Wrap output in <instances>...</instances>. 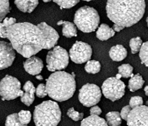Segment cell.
Listing matches in <instances>:
<instances>
[{
	"instance_id": "obj_1",
	"label": "cell",
	"mask_w": 148,
	"mask_h": 126,
	"mask_svg": "<svg viewBox=\"0 0 148 126\" xmlns=\"http://www.w3.org/2000/svg\"><path fill=\"white\" fill-rule=\"evenodd\" d=\"M7 38L14 49L24 57L29 58L41 50L53 48L58 43L59 35L45 22L38 25L22 22L8 28Z\"/></svg>"
},
{
	"instance_id": "obj_2",
	"label": "cell",
	"mask_w": 148,
	"mask_h": 126,
	"mask_svg": "<svg viewBox=\"0 0 148 126\" xmlns=\"http://www.w3.org/2000/svg\"><path fill=\"white\" fill-rule=\"evenodd\" d=\"M145 0H108L106 12L114 24L132 27L140 21L145 12Z\"/></svg>"
},
{
	"instance_id": "obj_3",
	"label": "cell",
	"mask_w": 148,
	"mask_h": 126,
	"mask_svg": "<svg viewBox=\"0 0 148 126\" xmlns=\"http://www.w3.org/2000/svg\"><path fill=\"white\" fill-rule=\"evenodd\" d=\"M46 91L52 99L62 102L73 95L76 90L75 74L64 71L56 72L46 79Z\"/></svg>"
},
{
	"instance_id": "obj_4",
	"label": "cell",
	"mask_w": 148,
	"mask_h": 126,
	"mask_svg": "<svg viewBox=\"0 0 148 126\" xmlns=\"http://www.w3.org/2000/svg\"><path fill=\"white\" fill-rule=\"evenodd\" d=\"M61 119V111L58 103L46 100L35 106L34 121L36 126H57Z\"/></svg>"
},
{
	"instance_id": "obj_5",
	"label": "cell",
	"mask_w": 148,
	"mask_h": 126,
	"mask_svg": "<svg viewBox=\"0 0 148 126\" xmlns=\"http://www.w3.org/2000/svg\"><path fill=\"white\" fill-rule=\"evenodd\" d=\"M73 21L80 31L84 33H91L95 31L98 27L100 17L95 9L85 6L76 11Z\"/></svg>"
},
{
	"instance_id": "obj_6",
	"label": "cell",
	"mask_w": 148,
	"mask_h": 126,
	"mask_svg": "<svg viewBox=\"0 0 148 126\" xmlns=\"http://www.w3.org/2000/svg\"><path fill=\"white\" fill-rule=\"evenodd\" d=\"M69 55L67 51L59 46H54L46 56V68L49 72H59L69 65Z\"/></svg>"
},
{
	"instance_id": "obj_7",
	"label": "cell",
	"mask_w": 148,
	"mask_h": 126,
	"mask_svg": "<svg viewBox=\"0 0 148 126\" xmlns=\"http://www.w3.org/2000/svg\"><path fill=\"white\" fill-rule=\"evenodd\" d=\"M21 84L12 76L6 75L0 81V96L3 100H11L21 97L24 91L21 90Z\"/></svg>"
},
{
	"instance_id": "obj_8",
	"label": "cell",
	"mask_w": 148,
	"mask_h": 126,
	"mask_svg": "<svg viewBox=\"0 0 148 126\" xmlns=\"http://www.w3.org/2000/svg\"><path fill=\"white\" fill-rule=\"evenodd\" d=\"M125 84L120 79L110 77L102 85V92L106 99L115 101L122 98L125 92Z\"/></svg>"
},
{
	"instance_id": "obj_9",
	"label": "cell",
	"mask_w": 148,
	"mask_h": 126,
	"mask_svg": "<svg viewBox=\"0 0 148 126\" xmlns=\"http://www.w3.org/2000/svg\"><path fill=\"white\" fill-rule=\"evenodd\" d=\"M100 88L94 84L88 83L80 89L78 100L86 107H92L98 104L101 99Z\"/></svg>"
},
{
	"instance_id": "obj_10",
	"label": "cell",
	"mask_w": 148,
	"mask_h": 126,
	"mask_svg": "<svg viewBox=\"0 0 148 126\" xmlns=\"http://www.w3.org/2000/svg\"><path fill=\"white\" fill-rule=\"evenodd\" d=\"M92 55V48L88 44L77 41L69 50V56L72 62L77 64L87 62Z\"/></svg>"
},
{
	"instance_id": "obj_11",
	"label": "cell",
	"mask_w": 148,
	"mask_h": 126,
	"mask_svg": "<svg viewBox=\"0 0 148 126\" xmlns=\"http://www.w3.org/2000/svg\"><path fill=\"white\" fill-rule=\"evenodd\" d=\"M127 121L128 126H148V106L141 105L132 109Z\"/></svg>"
},
{
	"instance_id": "obj_12",
	"label": "cell",
	"mask_w": 148,
	"mask_h": 126,
	"mask_svg": "<svg viewBox=\"0 0 148 126\" xmlns=\"http://www.w3.org/2000/svg\"><path fill=\"white\" fill-rule=\"evenodd\" d=\"M15 58V50L11 44L0 40V70L11 66Z\"/></svg>"
},
{
	"instance_id": "obj_13",
	"label": "cell",
	"mask_w": 148,
	"mask_h": 126,
	"mask_svg": "<svg viewBox=\"0 0 148 126\" xmlns=\"http://www.w3.org/2000/svg\"><path fill=\"white\" fill-rule=\"evenodd\" d=\"M43 67L42 60L36 56H32L27 58L25 61L24 62V68L25 72L33 76L40 74Z\"/></svg>"
},
{
	"instance_id": "obj_14",
	"label": "cell",
	"mask_w": 148,
	"mask_h": 126,
	"mask_svg": "<svg viewBox=\"0 0 148 126\" xmlns=\"http://www.w3.org/2000/svg\"><path fill=\"white\" fill-rule=\"evenodd\" d=\"M36 88L31 81H27L23 86L24 94L21 97V100L26 106H29L35 100V93Z\"/></svg>"
},
{
	"instance_id": "obj_15",
	"label": "cell",
	"mask_w": 148,
	"mask_h": 126,
	"mask_svg": "<svg viewBox=\"0 0 148 126\" xmlns=\"http://www.w3.org/2000/svg\"><path fill=\"white\" fill-rule=\"evenodd\" d=\"M17 7L23 12L31 13L38 4V0H15Z\"/></svg>"
},
{
	"instance_id": "obj_16",
	"label": "cell",
	"mask_w": 148,
	"mask_h": 126,
	"mask_svg": "<svg viewBox=\"0 0 148 126\" xmlns=\"http://www.w3.org/2000/svg\"><path fill=\"white\" fill-rule=\"evenodd\" d=\"M110 59L115 62H120L127 56V50L122 45L117 44L110 48L109 50Z\"/></svg>"
},
{
	"instance_id": "obj_17",
	"label": "cell",
	"mask_w": 148,
	"mask_h": 126,
	"mask_svg": "<svg viewBox=\"0 0 148 126\" xmlns=\"http://www.w3.org/2000/svg\"><path fill=\"white\" fill-rule=\"evenodd\" d=\"M57 24L62 25V35L66 38H71L77 36V30L75 25L68 21H59Z\"/></svg>"
},
{
	"instance_id": "obj_18",
	"label": "cell",
	"mask_w": 148,
	"mask_h": 126,
	"mask_svg": "<svg viewBox=\"0 0 148 126\" xmlns=\"http://www.w3.org/2000/svg\"><path fill=\"white\" fill-rule=\"evenodd\" d=\"M115 35V31L106 24H101L96 31V37L101 41H106Z\"/></svg>"
},
{
	"instance_id": "obj_19",
	"label": "cell",
	"mask_w": 148,
	"mask_h": 126,
	"mask_svg": "<svg viewBox=\"0 0 148 126\" xmlns=\"http://www.w3.org/2000/svg\"><path fill=\"white\" fill-rule=\"evenodd\" d=\"M80 126H109L106 121L99 116L91 115L83 119Z\"/></svg>"
},
{
	"instance_id": "obj_20",
	"label": "cell",
	"mask_w": 148,
	"mask_h": 126,
	"mask_svg": "<svg viewBox=\"0 0 148 126\" xmlns=\"http://www.w3.org/2000/svg\"><path fill=\"white\" fill-rule=\"evenodd\" d=\"M145 81L140 74L133 75L130 79L128 82V89L131 92H135L141 89L144 85Z\"/></svg>"
},
{
	"instance_id": "obj_21",
	"label": "cell",
	"mask_w": 148,
	"mask_h": 126,
	"mask_svg": "<svg viewBox=\"0 0 148 126\" xmlns=\"http://www.w3.org/2000/svg\"><path fill=\"white\" fill-rule=\"evenodd\" d=\"M15 24H16V19L13 17H6L2 22H0V37L7 38L8 29Z\"/></svg>"
},
{
	"instance_id": "obj_22",
	"label": "cell",
	"mask_w": 148,
	"mask_h": 126,
	"mask_svg": "<svg viewBox=\"0 0 148 126\" xmlns=\"http://www.w3.org/2000/svg\"><path fill=\"white\" fill-rule=\"evenodd\" d=\"M106 123L109 126H120L122 124V118L117 111H110L106 115Z\"/></svg>"
},
{
	"instance_id": "obj_23",
	"label": "cell",
	"mask_w": 148,
	"mask_h": 126,
	"mask_svg": "<svg viewBox=\"0 0 148 126\" xmlns=\"http://www.w3.org/2000/svg\"><path fill=\"white\" fill-rule=\"evenodd\" d=\"M85 69L90 74H96L101 70V64L97 60H89L85 65Z\"/></svg>"
},
{
	"instance_id": "obj_24",
	"label": "cell",
	"mask_w": 148,
	"mask_h": 126,
	"mask_svg": "<svg viewBox=\"0 0 148 126\" xmlns=\"http://www.w3.org/2000/svg\"><path fill=\"white\" fill-rule=\"evenodd\" d=\"M119 73L124 78H131L133 76V68L130 64H123L118 68Z\"/></svg>"
},
{
	"instance_id": "obj_25",
	"label": "cell",
	"mask_w": 148,
	"mask_h": 126,
	"mask_svg": "<svg viewBox=\"0 0 148 126\" xmlns=\"http://www.w3.org/2000/svg\"><path fill=\"white\" fill-rule=\"evenodd\" d=\"M10 11V4L9 0H0V22L6 18Z\"/></svg>"
},
{
	"instance_id": "obj_26",
	"label": "cell",
	"mask_w": 148,
	"mask_h": 126,
	"mask_svg": "<svg viewBox=\"0 0 148 126\" xmlns=\"http://www.w3.org/2000/svg\"><path fill=\"white\" fill-rule=\"evenodd\" d=\"M143 44V41L140 37L133 38L130 41V47L132 53L135 54L140 52Z\"/></svg>"
},
{
	"instance_id": "obj_27",
	"label": "cell",
	"mask_w": 148,
	"mask_h": 126,
	"mask_svg": "<svg viewBox=\"0 0 148 126\" xmlns=\"http://www.w3.org/2000/svg\"><path fill=\"white\" fill-rule=\"evenodd\" d=\"M140 58L141 63L148 67V41L142 44L140 50Z\"/></svg>"
},
{
	"instance_id": "obj_28",
	"label": "cell",
	"mask_w": 148,
	"mask_h": 126,
	"mask_svg": "<svg viewBox=\"0 0 148 126\" xmlns=\"http://www.w3.org/2000/svg\"><path fill=\"white\" fill-rule=\"evenodd\" d=\"M61 8L69 9L75 6L79 3L80 0H53Z\"/></svg>"
},
{
	"instance_id": "obj_29",
	"label": "cell",
	"mask_w": 148,
	"mask_h": 126,
	"mask_svg": "<svg viewBox=\"0 0 148 126\" xmlns=\"http://www.w3.org/2000/svg\"><path fill=\"white\" fill-rule=\"evenodd\" d=\"M17 114L18 119L22 124L27 125L30 123L32 119V114L29 111L22 110L18 112Z\"/></svg>"
},
{
	"instance_id": "obj_30",
	"label": "cell",
	"mask_w": 148,
	"mask_h": 126,
	"mask_svg": "<svg viewBox=\"0 0 148 126\" xmlns=\"http://www.w3.org/2000/svg\"><path fill=\"white\" fill-rule=\"evenodd\" d=\"M5 126H27V125L22 124L18 119L17 113H14L6 118Z\"/></svg>"
},
{
	"instance_id": "obj_31",
	"label": "cell",
	"mask_w": 148,
	"mask_h": 126,
	"mask_svg": "<svg viewBox=\"0 0 148 126\" xmlns=\"http://www.w3.org/2000/svg\"><path fill=\"white\" fill-rule=\"evenodd\" d=\"M67 116L69 118H71L74 121H78L82 120L84 116V114L83 113H79V112L76 111L73 108H69L67 113Z\"/></svg>"
},
{
	"instance_id": "obj_32",
	"label": "cell",
	"mask_w": 148,
	"mask_h": 126,
	"mask_svg": "<svg viewBox=\"0 0 148 126\" xmlns=\"http://www.w3.org/2000/svg\"><path fill=\"white\" fill-rule=\"evenodd\" d=\"M143 98L140 96H135L131 98L129 102V106H130L132 109L135 108L136 107L140 106L143 105Z\"/></svg>"
},
{
	"instance_id": "obj_33",
	"label": "cell",
	"mask_w": 148,
	"mask_h": 126,
	"mask_svg": "<svg viewBox=\"0 0 148 126\" xmlns=\"http://www.w3.org/2000/svg\"><path fill=\"white\" fill-rule=\"evenodd\" d=\"M35 94L37 97L41 98V99H43V98L45 97L46 95H48L46 91V86L44 84H40L37 86L35 89Z\"/></svg>"
},
{
	"instance_id": "obj_34",
	"label": "cell",
	"mask_w": 148,
	"mask_h": 126,
	"mask_svg": "<svg viewBox=\"0 0 148 126\" xmlns=\"http://www.w3.org/2000/svg\"><path fill=\"white\" fill-rule=\"evenodd\" d=\"M132 110V108H130V106L129 105H127L125 106H124L123 108L122 109L121 112L120 113V117L123 120H125L127 121V118H128V116L130 113V111Z\"/></svg>"
},
{
	"instance_id": "obj_35",
	"label": "cell",
	"mask_w": 148,
	"mask_h": 126,
	"mask_svg": "<svg viewBox=\"0 0 148 126\" xmlns=\"http://www.w3.org/2000/svg\"><path fill=\"white\" fill-rule=\"evenodd\" d=\"M90 112L91 115L99 116L102 113V110L98 106L95 105L93 106H92L91 108H90Z\"/></svg>"
},
{
	"instance_id": "obj_36",
	"label": "cell",
	"mask_w": 148,
	"mask_h": 126,
	"mask_svg": "<svg viewBox=\"0 0 148 126\" xmlns=\"http://www.w3.org/2000/svg\"><path fill=\"white\" fill-rule=\"evenodd\" d=\"M112 29L114 30V31H116V32H119L120 31H122V30L124 29V28L121 27V26H119L118 25L116 24H114L113 27H112Z\"/></svg>"
},
{
	"instance_id": "obj_37",
	"label": "cell",
	"mask_w": 148,
	"mask_h": 126,
	"mask_svg": "<svg viewBox=\"0 0 148 126\" xmlns=\"http://www.w3.org/2000/svg\"><path fill=\"white\" fill-rule=\"evenodd\" d=\"M35 78H36V79H38V80H40V81H42L43 79V76L40 75V74H37V75H36Z\"/></svg>"
},
{
	"instance_id": "obj_38",
	"label": "cell",
	"mask_w": 148,
	"mask_h": 126,
	"mask_svg": "<svg viewBox=\"0 0 148 126\" xmlns=\"http://www.w3.org/2000/svg\"><path fill=\"white\" fill-rule=\"evenodd\" d=\"M145 95L146 96H148V86H146L145 87Z\"/></svg>"
},
{
	"instance_id": "obj_39",
	"label": "cell",
	"mask_w": 148,
	"mask_h": 126,
	"mask_svg": "<svg viewBox=\"0 0 148 126\" xmlns=\"http://www.w3.org/2000/svg\"><path fill=\"white\" fill-rule=\"evenodd\" d=\"M115 78H116L118 79H120V78H122V76L120 75V74L119 73H118V74H117V75H116V76H115Z\"/></svg>"
},
{
	"instance_id": "obj_40",
	"label": "cell",
	"mask_w": 148,
	"mask_h": 126,
	"mask_svg": "<svg viewBox=\"0 0 148 126\" xmlns=\"http://www.w3.org/2000/svg\"><path fill=\"white\" fill-rule=\"evenodd\" d=\"M42 1H43V2H45V3H48V2L51 1L52 0H42Z\"/></svg>"
},
{
	"instance_id": "obj_41",
	"label": "cell",
	"mask_w": 148,
	"mask_h": 126,
	"mask_svg": "<svg viewBox=\"0 0 148 126\" xmlns=\"http://www.w3.org/2000/svg\"><path fill=\"white\" fill-rule=\"evenodd\" d=\"M146 22H147V25L148 27V16H147V17L146 18Z\"/></svg>"
},
{
	"instance_id": "obj_42",
	"label": "cell",
	"mask_w": 148,
	"mask_h": 126,
	"mask_svg": "<svg viewBox=\"0 0 148 126\" xmlns=\"http://www.w3.org/2000/svg\"><path fill=\"white\" fill-rule=\"evenodd\" d=\"M83 1H92V0H83Z\"/></svg>"
},
{
	"instance_id": "obj_43",
	"label": "cell",
	"mask_w": 148,
	"mask_h": 126,
	"mask_svg": "<svg viewBox=\"0 0 148 126\" xmlns=\"http://www.w3.org/2000/svg\"><path fill=\"white\" fill-rule=\"evenodd\" d=\"M146 105H147V106H148V100H147V101H146Z\"/></svg>"
},
{
	"instance_id": "obj_44",
	"label": "cell",
	"mask_w": 148,
	"mask_h": 126,
	"mask_svg": "<svg viewBox=\"0 0 148 126\" xmlns=\"http://www.w3.org/2000/svg\"></svg>"
}]
</instances>
